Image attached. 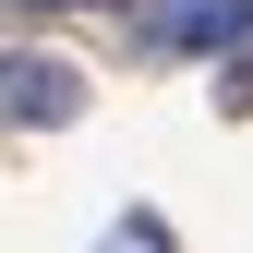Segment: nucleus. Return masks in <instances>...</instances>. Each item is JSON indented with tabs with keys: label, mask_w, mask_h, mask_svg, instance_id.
I'll return each mask as SVG.
<instances>
[{
	"label": "nucleus",
	"mask_w": 253,
	"mask_h": 253,
	"mask_svg": "<svg viewBox=\"0 0 253 253\" xmlns=\"http://www.w3.org/2000/svg\"><path fill=\"white\" fill-rule=\"evenodd\" d=\"M253 37V0H169V12H145V48H229Z\"/></svg>",
	"instance_id": "1"
},
{
	"label": "nucleus",
	"mask_w": 253,
	"mask_h": 253,
	"mask_svg": "<svg viewBox=\"0 0 253 253\" xmlns=\"http://www.w3.org/2000/svg\"><path fill=\"white\" fill-rule=\"evenodd\" d=\"M0 109H12V121H73L84 84L60 73V60H0Z\"/></svg>",
	"instance_id": "2"
},
{
	"label": "nucleus",
	"mask_w": 253,
	"mask_h": 253,
	"mask_svg": "<svg viewBox=\"0 0 253 253\" xmlns=\"http://www.w3.org/2000/svg\"><path fill=\"white\" fill-rule=\"evenodd\" d=\"M97 253H181V241H169V229H157V217H121V229H109Z\"/></svg>",
	"instance_id": "3"
},
{
	"label": "nucleus",
	"mask_w": 253,
	"mask_h": 253,
	"mask_svg": "<svg viewBox=\"0 0 253 253\" xmlns=\"http://www.w3.org/2000/svg\"><path fill=\"white\" fill-rule=\"evenodd\" d=\"M24 12H37V0H24Z\"/></svg>",
	"instance_id": "4"
}]
</instances>
